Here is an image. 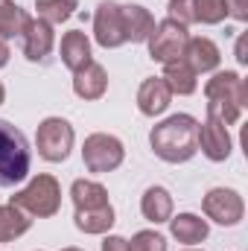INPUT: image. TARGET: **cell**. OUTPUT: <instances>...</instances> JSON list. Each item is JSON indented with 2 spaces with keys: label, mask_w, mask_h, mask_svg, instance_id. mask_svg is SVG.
I'll return each instance as SVG.
<instances>
[{
  "label": "cell",
  "mask_w": 248,
  "mask_h": 251,
  "mask_svg": "<svg viewBox=\"0 0 248 251\" xmlns=\"http://www.w3.org/2000/svg\"><path fill=\"white\" fill-rule=\"evenodd\" d=\"M35 9H38V18L53 26V24H62L73 15L76 0H35Z\"/></svg>",
  "instance_id": "24"
},
{
  "label": "cell",
  "mask_w": 248,
  "mask_h": 251,
  "mask_svg": "<svg viewBox=\"0 0 248 251\" xmlns=\"http://www.w3.org/2000/svg\"><path fill=\"white\" fill-rule=\"evenodd\" d=\"M35 146H38V155L44 161H64L73 149V126L62 120V117H47L44 123L38 126V134H35Z\"/></svg>",
  "instance_id": "7"
},
{
  "label": "cell",
  "mask_w": 248,
  "mask_h": 251,
  "mask_svg": "<svg viewBox=\"0 0 248 251\" xmlns=\"http://www.w3.org/2000/svg\"><path fill=\"white\" fill-rule=\"evenodd\" d=\"M24 24H26V12L12 0H0V38L21 35Z\"/></svg>",
  "instance_id": "23"
},
{
  "label": "cell",
  "mask_w": 248,
  "mask_h": 251,
  "mask_svg": "<svg viewBox=\"0 0 248 251\" xmlns=\"http://www.w3.org/2000/svg\"><path fill=\"white\" fill-rule=\"evenodd\" d=\"M73 204H76V228L85 234H105L114 225V207L108 201V193L97 181H73L70 187Z\"/></svg>",
  "instance_id": "2"
},
{
  "label": "cell",
  "mask_w": 248,
  "mask_h": 251,
  "mask_svg": "<svg viewBox=\"0 0 248 251\" xmlns=\"http://www.w3.org/2000/svg\"><path fill=\"white\" fill-rule=\"evenodd\" d=\"M237 62H240V64H246V62H248V56H246V35L237 41Z\"/></svg>",
  "instance_id": "28"
},
{
  "label": "cell",
  "mask_w": 248,
  "mask_h": 251,
  "mask_svg": "<svg viewBox=\"0 0 248 251\" xmlns=\"http://www.w3.org/2000/svg\"><path fill=\"white\" fill-rule=\"evenodd\" d=\"M94 35L97 41L108 50V47H120L125 44V32H123V18H120V6L105 0L97 6V15H94Z\"/></svg>",
  "instance_id": "10"
},
{
  "label": "cell",
  "mask_w": 248,
  "mask_h": 251,
  "mask_svg": "<svg viewBox=\"0 0 248 251\" xmlns=\"http://www.w3.org/2000/svg\"><path fill=\"white\" fill-rule=\"evenodd\" d=\"M108 88V76H105V67L97 62L85 64L82 70H76V79H73V91L76 97L82 100H99Z\"/></svg>",
  "instance_id": "15"
},
{
  "label": "cell",
  "mask_w": 248,
  "mask_h": 251,
  "mask_svg": "<svg viewBox=\"0 0 248 251\" xmlns=\"http://www.w3.org/2000/svg\"><path fill=\"white\" fill-rule=\"evenodd\" d=\"M64 251H79V249H64Z\"/></svg>",
  "instance_id": "31"
},
{
  "label": "cell",
  "mask_w": 248,
  "mask_h": 251,
  "mask_svg": "<svg viewBox=\"0 0 248 251\" xmlns=\"http://www.w3.org/2000/svg\"><path fill=\"white\" fill-rule=\"evenodd\" d=\"M149 143L161 161H170V164L190 161L198 152V123L190 114H173L152 128Z\"/></svg>",
  "instance_id": "1"
},
{
  "label": "cell",
  "mask_w": 248,
  "mask_h": 251,
  "mask_svg": "<svg viewBox=\"0 0 248 251\" xmlns=\"http://www.w3.org/2000/svg\"><path fill=\"white\" fill-rule=\"evenodd\" d=\"M9 204L21 207V210L29 213V216H53V213L59 210V204H62L59 181H56L53 176H35V178L29 181V187L12 196Z\"/></svg>",
  "instance_id": "5"
},
{
  "label": "cell",
  "mask_w": 248,
  "mask_h": 251,
  "mask_svg": "<svg viewBox=\"0 0 248 251\" xmlns=\"http://www.w3.org/2000/svg\"><path fill=\"white\" fill-rule=\"evenodd\" d=\"M62 62L67 64L73 73L82 70L85 64H91V41H88L85 32L73 29V32H67L62 38Z\"/></svg>",
  "instance_id": "18"
},
{
  "label": "cell",
  "mask_w": 248,
  "mask_h": 251,
  "mask_svg": "<svg viewBox=\"0 0 248 251\" xmlns=\"http://www.w3.org/2000/svg\"><path fill=\"white\" fill-rule=\"evenodd\" d=\"M123 155H125L123 143L114 134H102V131L91 134L85 140V149H82L85 167L91 173H111V170H117L123 164Z\"/></svg>",
  "instance_id": "8"
},
{
  "label": "cell",
  "mask_w": 248,
  "mask_h": 251,
  "mask_svg": "<svg viewBox=\"0 0 248 251\" xmlns=\"http://www.w3.org/2000/svg\"><path fill=\"white\" fill-rule=\"evenodd\" d=\"M225 9H228V15H234L237 21H246L248 18V0H225Z\"/></svg>",
  "instance_id": "26"
},
{
  "label": "cell",
  "mask_w": 248,
  "mask_h": 251,
  "mask_svg": "<svg viewBox=\"0 0 248 251\" xmlns=\"http://www.w3.org/2000/svg\"><path fill=\"white\" fill-rule=\"evenodd\" d=\"M198 146L210 161H225L231 155V134L219 117L207 114L204 126H198Z\"/></svg>",
  "instance_id": "13"
},
{
  "label": "cell",
  "mask_w": 248,
  "mask_h": 251,
  "mask_svg": "<svg viewBox=\"0 0 248 251\" xmlns=\"http://www.w3.org/2000/svg\"><path fill=\"white\" fill-rule=\"evenodd\" d=\"M170 100H173V91L167 88V82H164L161 76L146 79V82L140 85V91H137V108H140L146 117L164 114L167 105H170Z\"/></svg>",
  "instance_id": "14"
},
{
  "label": "cell",
  "mask_w": 248,
  "mask_h": 251,
  "mask_svg": "<svg viewBox=\"0 0 248 251\" xmlns=\"http://www.w3.org/2000/svg\"><path fill=\"white\" fill-rule=\"evenodd\" d=\"M196 76H198V73H196L184 59H178V62L164 64V76H161V79L167 82V88H170L173 94L187 97V94H193V91H196Z\"/></svg>",
  "instance_id": "20"
},
{
  "label": "cell",
  "mask_w": 248,
  "mask_h": 251,
  "mask_svg": "<svg viewBox=\"0 0 248 251\" xmlns=\"http://www.w3.org/2000/svg\"><path fill=\"white\" fill-rule=\"evenodd\" d=\"M243 199L234 193V190H225V187H216L204 196V213L219 222V225H237L243 219Z\"/></svg>",
  "instance_id": "12"
},
{
  "label": "cell",
  "mask_w": 248,
  "mask_h": 251,
  "mask_svg": "<svg viewBox=\"0 0 248 251\" xmlns=\"http://www.w3.org/2000/svg\"><path fill=\"white\" fill-rule=\"evenodd\" d=\"M120 18H123V32H125V41L137 44V41H146L155 29V18L143 9V6H120Z\"/></svg>",
  "instance_id": "16"
},
{
  "label": "cell",
  "mask_w": 248,
  "mask_h": 251,
  "mask_svg": "<svg viewBox=\"0 0 248 251\" xmlns=\"http://www.w3.org/2000/svg\"><path fill=\"white\" fill-rule=\"evenodd\" d=\"M29 213H24L15 204H3L0 207V243H12L15 237L29 231Z\"/></svg>",
  "instance_id": "22"
},
{
  "label": "cell",
  "mask_w": 248,
  "mask_h": 251,
  "mask_svg": "<svg viewBox=\"0 0 248 251\" xmlns=\"http://www.w3.org/2000/svg\"><path fill=\"white\" fill-rule=\"evenodd\" d=\"M146 41H149V56L155 62L170 64L184 59V47L190 41V35H187V26H181L173 18H167L164 24H158V29H152V35Z\"/></svg>",
  "instance_id": "6"
},
{
  "label": "cell",
  "mask_w": 248,
  "mask_h": 251,
  "mask_svg": "<svg viewBox=\"0 0 248 251\" xmlns=\"http://www.w3.org/2000/svg\"><path fill=\"white\" fill-rule=\"evenodd\" d=\"M29 143L24 131H18L12 123L0 120V187L21 184L29 176Z\"/></svg>",
  "instance_id": "4"
},
{
  "label": "cell",
  "mask_w": 248,
  "mask_h": 251,
  "mask_svg": "<svg viewBox=\"0 0 248 251\" xmlns=\"http://www.w3.org/2000/svg\"><path fill=\"white\" fill-rule=\"evenodd\" d=\"M225 0H170V18L181 26L190 24H219L225 21Z\"/></svg>",
  "instance_id": "9"
},
{
  "label": "cell",
  "mask_w": 248,
  "mask_h": 251,
  "mask_svg": "<svg viewBox=\"0 0 248 251\" xmlns=\"http://www.w3.org/2000/svg\"><path fill=\"white\" fill-rule=\"evenodd\" d=\"M21 47L29 62H44L53 50V26L41 18H26L21 29Z\"/></svg>",
  "instance_id": "11"
},
{
  "label": "cell",
  "mask_w": 248,
  "mask_h": 251,
  "mask_svg": "<svg viewBox=\"0 0 248 251\" xmlns=\"http://www.w3.org/2000/svg\"><path fill=\"white\" fill-rule=\"evenodd\" d=\"M204 94H207V100H210V102H207V114L219 117L225 126L237 123L240 114H243V108L248 105L246 82H243L237 73H231V70L216 73V76L204 85Z\"/></svg>",
  "instance_id": "3"
},
{
  "label": "cell",
  "mask_w": 248,
  "mask_h": 251,
  "mask_svg": "<svg viewBox=\"0 0 248 251\" xmlns=\"http://www.w3.org/2000/svg\"><path fill=\"white\" fill-rule=\"evenodd\" d=\"M102 251H128V243H125L123 237H108L102 243Z\"/></svg>",
  "instance_id": "27"
},
{
  "label": "cell",
  "mask_w": 248,
  "mask_h": 251,
  "mask_svg": "<svg viewBox=\"0 0 248 251\" xmlns=\"http://www.w3.org/2000/svg\"><path fill=\"white\" fill-rule=\"evenodd\" d=\"M128 251H167V240L155 231H140L128 243Z\"/></svg>",
  "instance_id": "25"
},
{
  "label": "cell",
  "mask_w": 248,
  "mask_h": 251,
  "mask_svg": "<svg viewBox=\"0 0 248 251\" xmlns=\"http://www.w3.org/2000/svg\"><path fill=\"white\" fill-rule=\"evenodd\" d=\"M3 100H6V88L0 85V102H3Z\"/></svg>",
  "instance_id": "30"
},
{
  "label": "cell",
  "mask_w": 248,
  "mask_h": 251,
  "mask_svg": "<svg viewBox=\"0 0 248 251\" xmlns=\"http://www.w3.org/2000/svg\"><path fill=\"white\" fill-rule=\"evenodd\" d=\"M9 62V44H6V38H0V67H6Z\"/></svg>",
  "instance_id": "29"
},
{
  "label": "cell",
  "mask_w": 248,
  "mask_h": 251,
  "mask_svg": "<svg viewBox=\"0 0 248 251\" xmlns=\"http://www.w3.org/2000/svg\"><path fill=\"white\" fill-rule=\"evenodd\" d=\"M184 62L196 73H207L219 64V47L210 38H190L184 47Z\"/></svg>",
  "instance_id": "17"
},
{
  "label": "cell",
  "mask_w": 248,
  "mask_h": 251,
  "mask_svg": "<svg viewBox=\"0 0 248 251\" xmlns=\"http://www.w3.org/2000/svg\"><path fill=\"white\" fill-rule=\"evenodd\" d=\"M170 228H173V237L187 246H196L207 237V222L193 213H178L175 219H170Z\"/></svg>",
  "instance_id": "21"
},
{
  "label": "cell",
  "mask_w": 248,
  "mask_h": 251,
  "mask_svg": "<svg viewBox=\"0 0 248 251\" xmlns=\"http://www.w3.org/2000/svg\"><path fill=\"white\" fill-rule=\"evenodd\" d=\"M140 210L149 222H170L173 219V196L164 187H149L143 193V201H140Z\"/></svg>",
  "instance_id": "19"
}]
</instances>
